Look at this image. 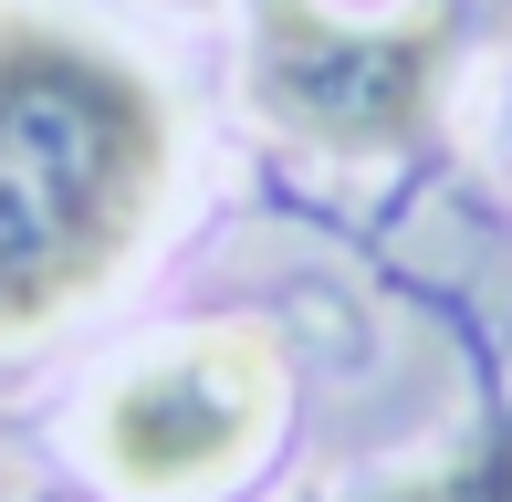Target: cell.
<instances>
[{"label": "cell", "instance_id": "1", "mask_svg": "<svg viewBox=\"0 0 512 502\" xmlns=\"http://www.w3.org/2000/svg\"><path fill=\"white\" fill-rule=\"evenodd\" d=\"M168 105L126 53L42 11H0V335H42L157 220Z\"/></svg>", "mask_w": 512, "mask_h": 502}, {"label": "cell", "instance_id": "2", "mask_svg": "<svg viewBox=\"0 0 512 502\" xmlns=\"http://www.w3.org/2000/svg\"><path fill=\"white\" fill-rule=\"evenodd\" d=\"M450 11L408 0L398 21H345L324 0H262L251 21V95L314 147H398L439 105Z\"/></svg>", "mask_w": 512, "mask_h": 502}, {"label": "cell", "instance_id": "3", "mask_svg": "<svg viewBox=\"0 0 512 502\" xmlns=\"http://www.w3.org/2000/svg\"><path fill=\"white\" fill-rule=\"evenodd\" d=\"M272 346L262 335H189V346L147 356L105 387L95 408V461L115 492L136 502H178V492H209L262 450L272 429Z\"/></svg>", "mask_w": 512, "mask_h": 502}, {"label": "cell", "instance_id": "4", "mask_svg": "<svg viewBox=\"0 0 512 502\" xmlns=\"http://www.w3.org/2000/svg\"><path fill=\"white\" fill-rule=\"evenodd\" d=\"M387 502H512V440H481L471 461L429 471V482H408V492H387Z\"/></svg>", "mask_w": 512, "mask_h": 502}]
</instances>
